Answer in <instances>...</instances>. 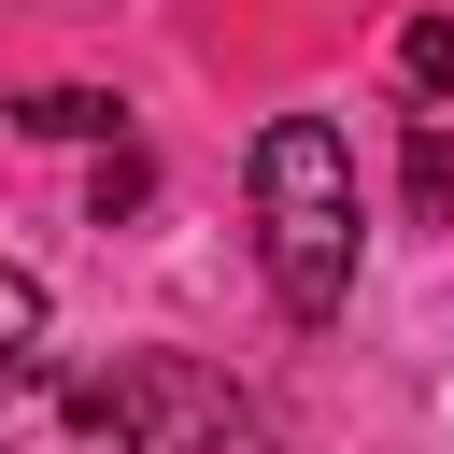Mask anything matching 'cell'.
Segmentation results:
<instances>
[{"instance_id": "cell-7", "label": "cell", "mask_w": 454, "mask_h": 454, "mask_svg": "<svg viewBox=\"0 0 454 454\" xmlns=\"http://www.w3.org/2000/svg\"><path fill=\"white\" fill-rule=\"evenodd\" d=\"M0 355H43V284L0 270Z\"/></svg>"}, {"instance_id": "cell-6", "label": "cell", "mask_w": 454, "mask_h": 454, "mask_svg": "<svg viewBox=\"0 0 454 454\" xmlns=\"http://www.w3.org/2000/svg\"><path fill=\"white\" fill-rule=\"evenodd\" d=\"M142 199H156V156H142V142H114V156H99V184H85V213L114 227V213H142Z\"/></svg>"}, {"instance_id": "cell-2", "label": "cell", "mask_w": 454, "mask_h": 454, "mask_svg": "<svg viewBox=\"0 0 454 454\" xmlns=\"http://www.w3.org/2000/svg\"><path fill=\"white\" fill-rule=\"evenodd\" d=\"M0 454H156V383L128 369H57L0 355Z\"/></svg>"}, {"instance_id": "cell-5", "label": "cell", "mask_w": 454, "mask_h": 454, "mask_svg": "<svg viewBox=\"0 0 454 454\" xmlns=\"http://www.w3.org/2000/svg\"><path fill=\"white\" fill-rule=\"evenodd\" d=\"M397 85L411 99H454V14H411L397 28Z\"/></svg>"}, {"instance_id": "cell-1", "label": "cell", "mask_w": 454, "mask_h": 454, "mask_svg": "<svg viewBox=\"0 0 454 454\" xmlns=\"http://www.w3.org/2000/svg\"><path fill=\"white\" fill-rule=\"evenodd\" d=\"M255 255H270V298L298 326L340 312V284H355V156H340L326 114L255 128Z\"/></svg>"}, {"instance_id": "cell-4", "label": "cell", "mask_w": 454, "mask_h": 454, "mask_svg": "<svg viewBox=\"0 0 454 454\" xmlns=\"http://www.w3.org/2000/svg\"><path fill=\"white\" fill-rule=\"evenodd\" d=\"M397 170H411V213H426V227H454V128H440V114L411 128V156H397Z\"/></svg>"}, {"instance_id": "cell-3", "label": "cell", "mask_w": 454, "mask_h": 454, "mask_svg": "<svg viewBox=\"0 0 454 454\" xmlns=\"http://www.w3.org/2000/svg\"><path fill=\"white\" fill-rule=\"evenodd\" d=\"M14 128L28 142H114V99L99 85H43V99H14Z\"/></svg>"}]
</instances>
